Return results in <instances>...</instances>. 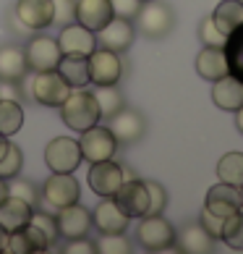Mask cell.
<instances>
[{"label": "cell", "mask_w": 243, "mask_h": 254, "mask_svg": "<svg viewBox=\"0 0 243 254\" xmlns=\"http://www.w3.org/2000/svg\"><path fill=\"white\" fill-rule=\"evenodd\" d=\"M136 239L149 252H165L175 244V228L162 215H144V220L136 228Z\"/></svg>", "instance_id": "cell-6"}, {"label": "cell", "mask_w": 243, "mask_h": 254, "mask_svg": "<svg viewBox=\"0 0 243 254\" xmlns=\"http://www.w3.org/2000/svg\"><path fill=\"white\" fill-rule=\"evenodd\" d=\"M55 225H58V236L63 239H84L92 228V212L87 207H81L79 202H73L68 207H60L58 218H55Z\"/></svg>", "instance_id": "cell-13"}, {"label": "cell", "mask_w": 243, "mask_h": 254, "mask_svg": "<svg viewBox=\"0 0 243 254\" xmlns=\"http://www.w3.org/2000/svg\"><path fill=\"white\" fill-rule=\"evenodd\" d=\"M196 73L207 81H217V79L225 76V73H230L228 61H225V50L222 48H207V45H204V50L199 53V58H196Z\"/></svg>", "instance_id": "cell-24"}, {"label": "cell", "mask_w": 243, "mask_h": 254, "mask_svg": "<svg viewBox=\"0 0 243 254\" xmlns=\"http://www.w3.org/2000/svg\"><path fill=\"white\" fill-rule=\"evenodd\" d=\"M99 244H95V249L102 254H128L131 252V244L123 239V233H102Z\"/></svg>", "instance_id": "cell-34"}, {"label": "cell", "mask_w": 243, "mask_h": 254, "mask_svg": "<svg viewBox=\"0 0 243 254\" xmlns=\"http://www.w3.org/2000/svg\"><path fill=\"white\" fill-rule=\"evenodd\" d=\"M58 48L68 58H89L97 48V37H95V32L81 26L79 21H71V24L60 26Z\"/></svg>", "instance_id": "cell-8"}, {"label": "cell", "mask_w": 243, "mask_h": 254, "mask_svg": "<svg viewBox=\"0 0 243 254\" xmlns=\"http://www.w3.org/2000/svg\"><path fill=\"white\" fill-rule=\"evenodd\" d=\"M110 18H113L110 0H76V21L87 29L99 32Z\"/></svg>", "instance_id": "cell-20"}, {"label": "cell", "mask_w": 243, "mask_h": 254, "mask_svg": "<svg viewBox=\"0 0 243 254\" xmlns=\"http://www.w3.org/2000/svg\"><path fill=\"white\" fill-rule=\"evenodd\" d=\"M79 181L71 178V173H52L48 181H45V189H42V199L48 202L50 207H68L73 202H79Z\"/></svg>", "instance_id": "cell-14"}, {"label": "cell", "mask_w": 243, "mask_h": 254, "mask_svg": "<svg viewBox=\"0 0 243 254\" xmlns=\"http://www.w3.org/2000/svg\"><path fill=\"white\" fill-rule=\"evenodd\" d=\"M60 116H63V124L73 131H79V134L92 128L95 124H99V118H102L95 95L84 87H79L76 92L71 89V95L65 97L63 105H60Z\"/></svg>", "instance_id": "cell-1"}, {"label": "cell", "mask_w": 243, "mask_h": 254, "mask_svg": "<svg viewBox=\"0 0 243 254\" xmlns=\"http://www.w3.org/2000/svg\"><path fill=\"white\" fill-rule=\"evenodd\" d=\"M142 3H144V0H142Z\"/></svg>", "instance_id": "cell-47"}, {"label": "cell", "mask_w": 243, "mask_h": 254, "mask_svg": "<svg viewBox=\"0 0 243 254\" xmlns=\"http://www.w3.org/2000/svg\"><path fill=\"white\" fill-rule=\"evenodd\" d=\"M5 196H8V181H5V178H0V202H3Z\"/></svg>", "instance_id": "cell-44"}, {"label": "cell", "mask_w": 243, "mask_h": 254, "mask_svg": "<svg viewBox=\"0 0 243 254\" xmlns=\"http://www.w3.org/2000/svg\"><path fill=\"white\" fill-rule=\"evenodd\" d=\"M8 196H18V199H24V202H29L34 207L37 202V189L29 184V181H24V178H8Z\"/></svg>", "instance_id": "cell-37"}, {"label": "cell", "mask_w": 243, "mask_h": 254, "mask_svg": "<svg viewBox=\"0 0 243 254\" xmlns=\"http://www.w3.org/2000/svg\"><path fill=\"white\" fill-rule=\"evenodd\" d=\"M134 34L136 32H134L131 18H120V16H113L99 32H95L97 48H107L113 53H126L131 48V42H134Z\"/></svg>", "instance_id": "cell-12"}, {"label": "cell", "mask_w": 243, "mask_h": 254, "mask_svg": "<svg viewBox=\"0 0 243 254\" xmlns=\"http://www.w3.org/2000/svg\"><path fill=\"white\" fill-rule=\"evenodd\" d=\"M26 55V65L32 71H50V68H58V63L63 58V53L58 48V40H52L48 34H37L26 42L24 48Z\"/></svg>", "instance_id": "cell-9"}, {"label": "cell", "mask_w": 243, "mask_h": 254, "mask_svg": "<svg viewBox=\"0 0 243 254\" xmlns=\"http://www.w3.org/2000/svg\"><path fill=\"white\" fill-rule=\"evenodd\" d=\"M32 212H34V207L29 202L18 199V196H5V199L0 202V225H3L8 233L18 231V228H24V225H29Z\"/></svg>", "instance_id": "cell-22"}, {"label": "cell", "mask_w": 243, "mask_h": 254, "mask_svg": "<svg viewBox=\"0 0 243 254\" xmlns=\"http://www.w3.org/2000/svg\"><path fill=\"white\" fill-rule=\"evenodd\" d=\"M8 252V231L0 225V254H5Z\"/></svg>", "instance_id": "cell-43"}, {"label": "cell", "mask_w": 243, "mask_h": 254, "mask_svg": "<svg viewBox=\"0 0 243 254\" xmlns=\"http://www.w3.org/2000/svg\"><path fill=\"white\" fill-rule=\"evenodd\" d=\"M238 194H241V207H243V184L238 186Z\"/></svg>", "instance_id": "cell-46"}, {"label": "cell", "mask_w": 243, "mask_h": 254, "mask_svg": "<svg viewBox=\"0 0 243 254\" xmlns=\"http://www.w3.org/2000/svg\"><path fill=\"white\" fill-rule=\"evenodd\" d=\"M76 21V0H52V24L65 26Z\"/></svg>", "instance_id": "cell-35"}, {"label": "cell", "mask_w": 243, "mask_h": 254, "mask_svg": "<svg viewBox=\"0 0 243 254\" xmlns=\"http://www.w3.org/2000/svg\"><path fill=\"white\" fill-rule=\"evenodd\" d=\"M52 247L50 239L37 228L34 223L24 225L18 231H11L8 233V252L11 254H32V252H48ZM5 252V254H8Z\"/></svg>", "instance_id": "cell-17"}, {"label": "cell", "mask_w": 243, "mask_h": 254, "mask_svg": "<svg viewBox=\"0 0 243 254\" xmlns=\"http://www.w3.org/2000/svg\"><path fill=\"white\" fill-rule=\"evenodd\" d=\"M21 165H24V157H21V149H18L8 136H0V178H13L21 173Z\"/></svg>", "instance_id": "cell-29"}, {"label": "cell", "mask_w": 243, "mask_h": 254, "mask_svg": "<svg viewBox=\"0 0 243 254\" xmlns=\"http://www.w3.org/2000/svg\"><path fill=\"white\" fill-rule=\"evenodd\" d=\"M199 223L209 231V236H212V239H220L222 223H225V218H220V215H214V212H209L207 207H204V210H201V220H199Z\"/></svg>", "instance_id": "cell-41"}, {"label": "cell", "mask_w": 243, "mask_h": 254, "mask_svg": "<svg viewBox=\"0 0 243 254\" xmlns=\"http://www.w3.org/2000/svg\"><path fill=\"white\" fill-rule=\"evenodd\" d=\"M24 126V108L18 100H0V134L13 136Z\"/></svg>", "instance_id": "cell-30"}, {"label": "cell", "mask_w": 243, "mask_h": 254, "mask_svg": "<svg viewBox=\"0 0 243 254\" xmlns=\"http://www.w3.org/2000/svg\"><path fill=\"white\" fill-rule=\"evenodd\" d=\"M238 113V116H236V126H238V131H241V134H243V105L236 110Z\"/></svg>", "instance_id": "cell-45"}, {"label": "cell", "mask_w": 243, "mask_h": 254, "mask_svg": "<svg viewBox=\"0 0 243 254\" xmlns=\"http://www.w3.org/2000/svg\"><path fill=\"white\" fill-rule=\"evenodd\" d=\"M29 223H34L37 228H40V231L45 233V236L50 239V244H52L55 239H58V225H55V218H50L48 212H40V210H34Z\"/></svg>", "instance_id": "cell-39"}, {"label": "cell", "mask_w": 243, "mask_h": 254, "mask_svg": "<svg viewBox=\"0 0 243 254\" xmlns=\"http://www.w3.org/2000/svg\"><path fill=\"white\" fill-rule=\"evenodd\" d=\"M29 71L26 65V55L24 48H16V45H3L0 48V81H21L24 73Z\"/></svg>", "instance_id": "cell-23"}, {"label": "cell", "mask_w": 243, "mask_h": 254, "mask_svg": "<svg viewBox=\"0 0 243 254\" xmlns=\"http://www.w3.org/2000/svg\"><path fill=\"white\" fill-rule=\"evenodd\" d=\"M225 61H228V71L233 73L236 79L243 81V24L236 26L228 40H225Z\"/></svg>", "instance_id": "cell-28"}, {"label": "cell", "mask_w": 243, "mask_h": 254, "mask_svg": "<svg viewBox=\"0 0 243 254\" xmlns=\"http://www.w3.org/2000/svg\"><path fill=\"white\" fill-rule=\"evenodd\" d=\"M175 241H178V249L181 252H189V254H207L212 252V236L209 231L204 228L201 223H189L181 233H175Z\"/></svg>", "instance_id": "cell-25"}, {"label": "cell", "mask_w": 243, "mask_h": 254, "mask_svg": "<svg viewBox=\"0 0 243 254\" xmlns=\"http://www.w3.org/2000/svg\"><path fill=\"white\" fill-rule=\"evenodd\" d=\"M110 131H113V136L118 142H139V139L144 136V118L142 113L136 110H128V108H120L118 113L110 116Z\"/></svg>", "instance_id": "cell-18"}, {"label": "cell", "mask_w": 243, "mask_h": 254, "mask_svg": "<svg viewBox=\"0 0 243 254\" xmlns=\"http://www.w3.org/2000/svg\"><path fill=\"white\" fill-rule=\"evenodd\" d=\"M110 5H113V16L134 18L142 8V0H110Z\"/></svg>", "instance_id": "cell-40"}, {"label": "cell", "mask_w": 243, "mask_h": 254, "mask_svg": "<svg viewBox=\"0 0 243 254\" xmlns=\"http://www.w3.org/2000/svg\"><path fill=\"white\" fill-rule=\"evenodd\" d=\"M123 168L110 160H99V163H89V173H87V184L89 189L99 194V196H115V191L123 184Z\"/></svg>", "instance_id": "cell-10"}, {"label": "cell", "mask_w": 243, "mask_h": 254, "mask_svg": "<svg viewBox=\"0 0 243 254\" xmlns=\"http://www.w3.org/2000/svg\"><path fill=\"white\" fill-rule=\"evenodd\" d=\"M81 147L71 136H55L45 149V163L52 173H73L81 165Z\"/></svg>", "instance_id": "cell-4"}, {"label": "cell", "mask_w": 243, "mask_h": 254, "mask_svg": "<svg viewBox=\"0 0 243 254\" xmlns=\"http://www.w3.org/2000/svg\"><path fill=\"white\" fill-rule=\"evenodd\" d=\"M212 21L222 34L228 37L236 26L243 24V0H222V3L214 8Z\"/></svg>", "instance_id": "cell-26"}, {"label": "cell", "mask_w": 243, "mask_h": 254, "mask_svg": "<svg viewBox=\"0 0 243 254\" xmlns=\"http://www.w3.org/2000/svg\"><path fill=\"white\" fill-rule=\"evenodd\" d=\"M217 176L220 181H225L230 186L243 184V152H228L217 163Z\"/></svg>", "instance_id": "cell-31"}, {"label": "cell", "mask_w": 243, "mask_h": 254, "mask_svg": "<svg viewBox=\"0 0 243 254\" xmlns=\"http://www.w3.org/2000/svg\"><path fill=\"white\" fill-rule=\"evenodd\" d=\"M16 18L24 29L42 32L52 24V0H18Z\"/></svg>", "instance_id": "cell-15"}, {"label": "cell", "mask_w": 243, "mask_h": 254, "mask_svg": "<svg viewBox=\"0 0 243 254\" xmlns=\"http://www.w3.org/2000/svg\"><path fill=\"white\" fill-rule=\"evenodd\" d=\"M199 37H201V42L207 45V48H225V40H228V37L222 34L217 26H214L212 16L201 21V26H199Z\"/></svg>", "instance_id": "cell-36"}, {"label": "cell", "mask_w": 243, "mask_h": 254, "mask_svg": "<svg viewBox=\"0 0 243 254\" xmlns=\"http://www.w3.org/2000/svg\"><path fill=\"white\" fill-rule=\"evenodd\" d=\"M65 252H68V254H92L97 249H95V244L87 241V236H84V239H71L68 247H65Z\"/></svg>", "instance_id": "cell-42"}, {"label": "cell", "mask_w": 243, "mask_h": 254, "mask_svg": "<svg viewBox=\"0 0 243 254\" xmlns=\"http://www.w3.org/2000/svg\"><path fill=\"white\" fill-rule=\"evenodd\" d=\"M92 225L99 233H123L128 228V215L115 204L113 196H102V202L92 212Z\"/></svg>", "instance_id": "cell-16"}, {"label": "cell", "mask_w": 243, "mask_h": 254, "mask_svg": "<svg viewBox=\"0 0 243 254\" xmlns=\"http://www.w3.org/2000/svg\"><path fill=\"white\" fill-rule=\"evenodd\" d=\"M55 71L68 81L71 89H79V87H87L89 84V63H87V58H68V55H63Z\"/></svg>", "instance_id": "cell-27"}, {"label": "cell", "mask_w": 243, "mask_h": 254, "mask_svg": "<svg viewBox=\"0 0 243 254\" xmlns=\"http://www.w3.org/2000/svg\"><path fill=\"white\" fill-rule=\"evenodd\" d=\"M79 147H81V157L87 160V163H99V160H110L115 155L118 139L113 136V131L107 126L95 124L92 128L81 131Z\"/></svg>", "instance_id": "cell-5"}, {"label": "cell", "mask_w": 243, "mask_h": 254, "mask_svg": "<svg viewBox=\"0 0 243 254\" xmlns=\"http://www.w3.org/2000/svg\"><path fill=\"white\" fill-rule=\"evenodd\" d=\"M68 95H71L68 81H65L55 68H50V71H34V76H32V97L40 102V105L60 108L63 100Z\"/></svg>", "instance_id": "cell-2"}, {"label": "cell", "mask_w": 243, "mask_h": 254, "mask_svg": "<svg viewBox=\"0 0 243 254\" xmlns=\"http://www.w3.org/2000/svg\"><path fill=\"white\" fill-rule=\"evenodd\" d=\"M212 100L220 110H233L236 113L243 105V81L236 79L233 73H225L222 79L214 81L212 87Z\"/></svg>", "instance_id": "cell-21"}, {"label": "cell", "mask_w": 243, "mask_h": 254, "mask_svg": "<svg viewBox=\"0 0 243 254\" xmlns=\"http://www.w3.org/2000/svg\"><path fill=\"white\" fill-rule=\"evenodd\" d=\"M207 207L209 212L220 215V218H228V215L238 212L241 210V194H238V186H230L225 181H220L217 186H212L207 191Z\"/></svg>", "instance_id": "cell-19"}, {"label": "cell", "mask_w": 243, "mask_h": 254, "mask_svg": "<svg viewBox=\"0 0 243 254\" xmlns=\"http://www.w3.org/2000/svg\"><path fill=\"white\" fill-rule=\"evenodd\" d=\"M146 191H149V212L146 215H162L165 204H167V194L162 189V184L146 181Z\"/></svg>", "instance_id": "cell-38"}, {"label": "cell", "mask_w": 243, "mask_h": 254, "mask_svg": "<svg viewBox=\"0 0 243 254\" xmlns=\"http://www.w3.org/2000/svg\"><path fill=\"white\" fill-rule=\"evenodd\" d=\"M89 63V81L95 87H107V84H118L123 76V63L120 55L107 50V48H95V53L87 58Z\"/></svg>", "instance_id": "cell-7"}, {"label": "cell", "mask_w": 243, "mask_h": 254, "mask_svg": "<svg viewBox=\"0 0 243 254\" xmlns=\"http://www.w3.org/2000/svg\"><path fill=\"white\" fill-rule=\"evenodd\" d=\"M92 95H95V100H97V108H99V116L102 118H110L113 113H118L120 108H123V95L115 89V84L97 87Z\"/></svg>", "instance_id": "cell-32"}, {"label": "cell", "mask_w": 243, "mask_h": 254, "mask_svg": "<svg viewBox=\"0 0 243 254\" xmlns=\"http://www.w3.org/2000/svg\"><path fill=\"white\" fill-rule=\"evenodd\" d=\"M113 199L128 218H144V215L149 212L146 181H139V178H126V181L120 184V189L115 191Z\"/></svg>", "instance_id": "cell-11"}, {"label": "cell", "mask_w": 243, "mask_h": 254, "mask_svg": "<svg viewBox=\"0 0 243 254\" xmlns=\"http://www.w3.org/2000/svg\"><path fill=\"white\" fill-rule=\"evenodd\" d=\"M134 18H136V29L152 37V40H160L173 29V11L170 5L160 3V0H144Z\"/></svg>", "instance_id": "cell-3"}, {"label": "cell", "mask_w": 243, "mask_h": 254, "mask_svg": "<svg viewBox=\"0 0 243 254\" xmlns=\"http://www.w3.org/2000/svg\"><path fill=\"white\" fill-rule=\"evenodd\" d=\"M220 241H225L230 249L243 252V212L241 210L225 218V223H222V233H220Z\"/></svg>", "instance_id": "cell-33"}]
</instances>
